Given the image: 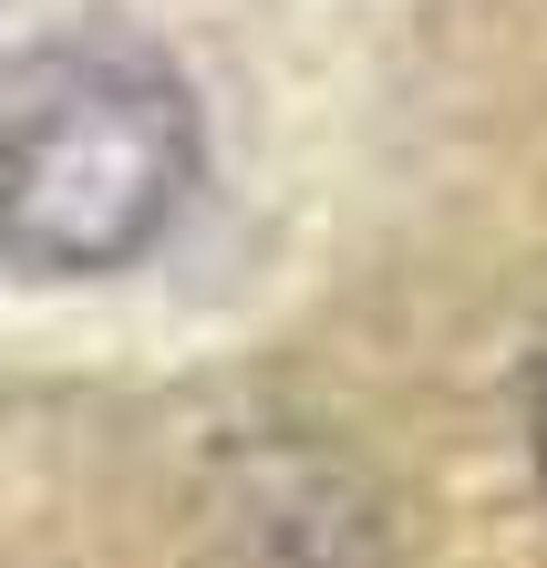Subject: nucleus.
Instances as JSON below:
<instances>
[{"mask_svg":"<svg viewBox=\"0 0 547 568\" xmlns=\"http://www.w3.org/2000/svg\"><path fill=\"white\" fill-rule=\"evenodd\" d=\"M196 196V93L124 31L0 62V270L114 280Z\"/></svg>","mask_w":547,"mask_h":568,"instance_id":"1","label":"nucleus"},{"mask_svg":"<svg viewBox=\"0 0 547 568\" xmlns=\"http://www.w3.org/2000/svg\"><path fill=\"white\" fill-rule=\"evenodd\" d=\"M527 455H537V476H547V352H537V373H527Z\"/></svg>","mask_w":547,"mask_h":568,"instance_id":"2","label":"nucleus"},{"mask_svg":"<svg viewBox=\"0 0 547 568\" xmlns=\"http://www.w3.org/2000/svg\"><path fill=\"white\" fill-rule=\"evenodd\" d=\"M0 11H11V0H0Z\"/></svg>","mask_w":547,"mask_h":568,"instance_id":"3","label":"nucleus"}]
</instances>
